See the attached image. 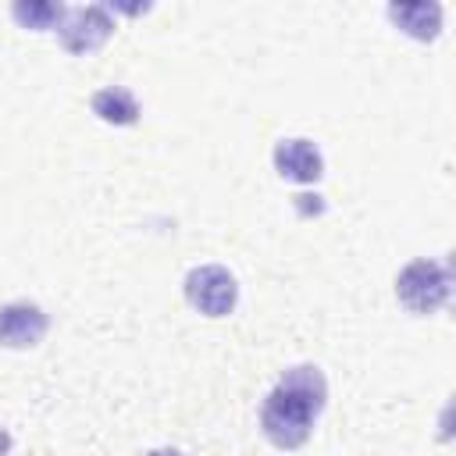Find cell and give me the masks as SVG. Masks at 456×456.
<instances>
[{
    "mask_svg": "<svg viewBox=\"0 0 456 456\" xmlns=\"http://www.w3.org/2000/svg\"><path fill=\"white\" fill-rule=\"evenodd\" d=\"M50 328V317L39 303L18 299V303H4L0 306V346L7 349H32L43 342Z\"/></svg>",
    "mask_w": 456,
    "mask_h": 456,
    "instance_id": "5b68a950",
    "label": "cell"
},
{
    "mask_svg": "<svg viewBox=\"0 0 456 456\" xmlns=\"http://www.w3.org/2000/svg\"><path fill=\"white\" fill-rule=\"evenodd\" d=\"M146 456H185V452H178V449H150Z\"/></svg>",
    "mask_w": 456,
    "mask_h": 456,
    "instance_id": "8fae6325",
    "label": "cell"
},
{
    "mask_svg": "<svg viewBox=\"0 0 456 456\" xmlns=\"http://www.w3.org/2000/svg\"><path fill=\"white\" fill-rule=\"evenodd\" d=\"M449 292H452V271L442 260L420 256L395 274V299L410 314H438L449 303Z\"/></svg>",
    "mask_w": 456,
    "mask_h": 456,
    "instance_id": "7a4b0ae2",
    "label": "cell"
},
{
    "mask_svg": "<svg viewBox=\"0 0 456 456\" xmlns=\"http://www.w3.org/2000/svg\"><path fill=\"white\" fill-rule=\"evenodd\" d=\"M0 456H11V435H7V428H0Z\"/></svg>",
    "mask_w": 456,
    "mask_h": 456,
    "instance_id": "30bf717a",
    "label": "cell"
},
{
    "mask_svg": "<svg viewBox=\"0 0 456 456\" xmlns=\"http://www.w3.org/2000/svg\"><path fill=\"white\" fill-rule=\"evenodd\" d=\"M114 32V18H110V7L107 4H86V7H68L61 25H57V36H61V46L68 53H93L100 50Z\"/></svg>",
    "mask_w": 456,
    "mask_h": 456,
    "instance_id": "277c9868",
    "label": "cell"
},
{
    "mask_svg": "<svg viewBox=\"0 0 456 456\" xmlns=\"http://www.w3.org/2000/svg\"><path fill=\"white\" fill-rule=\"evenodd\" d=\"M185 299L192 310H200L203 317H228L239 303V281L228 267L221 264H200L185 274L182 285Z\"/></svg>",
    "mask_w": 456,
    "mask_h": 456,
    "instance_id": "3957f363",
    "label": "cell"
},
{
    "mask_svg": "<svg viewBox=\"0 0 456 456\" xmlns=\"http://www.w3.org/2000/svg\"><path fill=\"white\" fill-rule=\"evenodd\" d=\"M64 4H53V0H14L11 4V18L21 25V28H32V32H50L61 25L64 18Z\"/></svg>",
    "mask_w": 456,
    "mask_h": 456,
    "instance_id": "9c48e42d",
    "label": "cell"
},
{
    "mask_svg": "<svg viewBox=\"0 0 456 456\" xmlns=\"http://www.w3.org/2000/svg\"><path fill=\"white\" fill-rule=\"evenodd\" d=\"M388 18L399 32L420 39V43H431L438 39L442 32V4L435 0H413V4H388Z\"/></svg>",
    "mask_w": 456,
    "mask_h": 456,
    "instance_id": "52a82bcc",
    "label": "cell"
},
{
    "mask_svg": "<svg viewBox=\"0 0 456 456\" xmlns=\"http://www.w3.org/2000/svg\"><path fill=\"white\" fill-rule=\"evenodd\" d=\"M324 403H328V381L317 363H296L281 370L278 385L267 392L260 406V428L267 442L278 449H299L310 438Z\"/></svg>",
    "mask_w": 456,
    "mask_h": 456,
    "instance_id": "6da1fadb",
    "label": "cell"
},
{
    "mask_svg": "<svg viewBox=\"0 0 456 456\" xmlns=\"http://www.w3.org/2000/svg\"><path fill=\"white\" fill-rule=\"evenodd\" d=\"M89 107H93V114H96L100 121H107V125H135L139 114H142L135 93L125 89V86H103V89H96V93L89 96Z\"/></svg>",
    "mask_w": 456,
    "mask_h": 456,
    "instance_id": "ba28073f",
    "label": "cell"
},
{
    "mask_svg": "<svg viewBox=\"0 0 456 456\" xmlns=\"http://www.w3.org/2000/svg\"><path fill=\"white\" fill-rule=\"evenodd\" d=\"M274 171L289 182H299V185H314L321 175H324V157L317 150V142L310 139H278L274 142Z\"/></svg>",
    "mask_w": 456,
    "mask_h": 456,
    "instance_id": "8992f818",
    "label": "cell"
}]
</instances>
